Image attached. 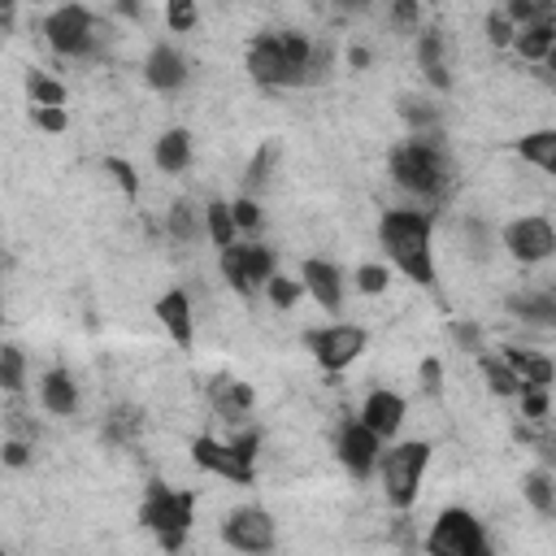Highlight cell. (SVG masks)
I'll list each match as a JSON object with an SVG mask.
<instances>
[{
	"label": "cell",
	"instance_id": "2",
	"mask_svg": "<svg viewBox=\"0 0 556 556\" xmlns=\"http://www.w3.org/2000/svg\"><path fill=\"white\" fill-rule=\"evenodd\" d=\"M387 169H391L395 187H404L413 195H426V200L447 195V182H452V161L439 148V135L434 130L408 135L404 143H395L387 152Z\"/></svg>",
	"mask_w": 556,
	"mask_h": 556
},
{
	"label": "cell",
	"instance_id": "6",
	"mask_svg": "<svg viewBox=\"0 0 556 556\" xmlns=\"http://www.w3.org/2000/svg\"><path fill=\"white\" fill-rule=\"evenodd\" d=\"M304 343H308L313 361H317L326 374H343V369L365 352L369 334H365L361 326H352V321H334V326H317V330H308Z\"/></svg>",
	"mask_w": 556,
	"mask_h": 556
},
{
	"label": "cell",
	"instance_id": "15",
	"mask_svg": "<svg viewBox=\"0 0 556 556\" xmlns=\"http://www.w3.org/2000/svg\"><path fill=\"white\" fill-rule=\"evenodd\" d=\"M152 313H156V321L165 326V334H169L178 348H191V339H195V317H191V295H187L182 287H169L165 295H156Z\"/></svg>",
	"mask_w": 556,
	"mask_h": 556
},
{
	"label": "cell",
	"instance_id": "17",
	"mask_svg": "<svg viewBox=\"0 0 556 556\" xmlns=\"http://www.w3.org/2000/svg\"><path fill=\"white\" fill-rule=\"evenodd\" d=\"M361 421L387 443V439H395L400 426H404V400H400L395 391H369L365 404H361Z\"/></svg>",
	"mask_w": 556,
	"mask_h": 556
},
{
	"label": "cell",
	"instance_id": "45",
	"mask_svg": "<svg viewBox=\"0 0 556 556\" xmlns=\"http://www.w3.org/2000/svg\"><path fill=\"white\" fill-rule=\"evenodd\" d=\"M330 74V43H313L308 52V83H321Z\"/></svg>",
	"mask_w": 556,
	"mask_h": 556
},
{
	"label": "cell",
	"instance_id": "34",
	"mask_svg": "<svg viewBox=\"0 0 556 556\" xmlns=\"http://www.w3.org/2000/svg\"><path fill=\"white\" fill-rule=\"evenodd\" d=\"M130 434H139V413H135L130 404H122V408H113V417L104 421V439H113V443H126Z\"/></svg>",
	"mask_w": 556,
	"mask_h": 556
},
{
	"label": "cell",
	"instance_id": "21",
	"mask_svg": "<svg viewBox=\"0 0 556 556\" xmlns=\"http://www.w3.org/2000/svg\"><path fill=\"white\" fill-rule=\"evenodd\" d=\"M417 65L426 70L430 87H439V91L452 87V74H447V61H443V35L439 30H421L417 35Z\"/></svg>",
	"mask_w": 556,
	"mask_h": 556
},
{
	"label": "cell",
	"instance_id": "42",
	"mask_svg": "<svg viewBox=\"0 0 556 556\" xmlns=\"http://www.w3.org/2000/svg\"><path fill=\"white\" fill-rule=\"evenodd\" d=\"M517 395H521V413L526 417H534V421L547 417V387H521Z\"/></svg>",
	"mask_w": 556,
	"mask_h": 556
},
{
	"label": "cell",
	"instance_id": "39",
	"mask_svg": "<svg viewBox=\"0 0 556 556\" xmlns=\"http://www.w3.org/2000/svg\"><path fill=\"white\" fill-rule=\"evenodd\" d=\"M169 235H174L178 243L195 239V208H191V204H182V200H178V204L169 208Z\"/></svg>",
	"mask_w": 556,
	"mask_h": 556
},
{
	"label": "cell",
	"instance_id": "48",
	"mask_svg": "<svg viewBox=\"0 0 556 556\" xmlns=\"http://www.w3.org/2000/svg\"><path fill=\"white\" fill-rule=\"evenodd\" d=\"M0 460H4V465H13V469H22V465L30 460V447H26L22 439H9V443L0 447Z\"/></svg>",
	"mask_w": 556,
	"mask_h": 556
},
{
	"label": "cell",
	"instance_id": "9",
	"mask_svg": "<svg viewBox=\"0 0 556 556\" xmlns=\"http://www.w3.org/2000/svg\"><path fill=\"white\" fill-rule=\"evenodd\" d=\"M222 539H226V547H235V552H269L274 543H278V530H274V517L265 513V508H235V513H226V521H222Z\"/></svg>",
	"mask_w": 556,
	"mask_h": 556
},
{
	"label": "cell",
	"instance_id": "7",
	"mask_svg": "<svg viewBox=\"0 0 556 556\" xmlns=\"http://www.w3.org/2000/svg\"><path fill=\"white\" fill-rule=\"evenodd\" d=\"M43 35H48L52 52H61V56H87L96 48V22H91V13L83 4L52 9L48 22H43Z\"/></svg>",
	"mask_w": 556,
	"mask_h": 556
},
{
	"label": "cell",
	"instance_id": "27",
	"mask_svg": "<svg viewBox=\"0 0 556 556\" xmlns=\"http://www.w3.org/2000/svg\"><path fill=\"white\" fill-rule=\"evenodd\" d=\"M204 230H208V239H213V248L222 252V248H230L235 239H239V230H235V217H230V204L226 200H213L208 204V213H204Z\"/></svg>",
	"mask_w": 556,
	"mask_h": 556
},
{
	"label": "cell",
	"instance_id": "44",
	"mask_svg": "<svg viewBox=\"0 0 556 556\" xmlns=\"http://www.w3.org/2000/svg\"><path fill=\"white\" fill-rule=\"evenodd\" d=\"M391 17H395V26L417 30V22H421V4H417V0H391Z\"/></svg>",
	"mask_w": 556,
	"mask_h": 556
},
{
	"label": "cell",
	"instance_id": "46",
	"mask_svg": "<svg viewBox=\"0 0 556 556\" xmlns=\"http://www.w3.org/2000/svg\"><path fill=\"white\" fill-rule=\"evenodd\" d=\"M452 339L465 348V352H482V330L473 321H452Z\"/></svg>",
	"mask_w": 556,
	"mask_h": 556
},
{
	"label": "cell",
	"instance_id": "8",
	"mask_svg": "<svg viewBox=\"0 0 556 556\" xmlns=\"http://www.w3.org/2000/svg\"><path fill=\"white\" fill-rule=\"evenodd\" d=\"M222 274L239 295H252L274 274V252L261 243H230L222 248Z\"/></svg>",
	"mask_w": 556,
	"mask_h": 556
},
{
	"label": "cell",
	"instance_id": "51",
	"mask_svg": "<svg viewBox=\"0 0 556 556\" xmlns=\"http://www.w3.org/2000/svg\"><path fill=\"white\" fill-rule=\"evenodd\" d=\"M330 4H334V9H352V13H356V9H365L369 0H330Z\"/></svg>",
	"mask_w": 556,
	"mask_h": 556
},
{
	"label": "cell",
	"instance_id": "31",
	"mask_svg": "<svg viewBox=\"0 0 556 556\" xmlns=\"http://www.w3.org/2000/svg\"><path fill=\"white\" fill-rule=\"evenodd\" d=\"M400 117L413 126V135H426V130H434V126H439V109H434V104H426V100H413V96H404V100H400Z\"/></svg>",
	"mask_w": 556,
	"mask_h": 556
},
{
	"label": "cell",
	"instance_id": "52",
	"mask_svg": "<svg viewBox=\"0 0 556 556\" xmlns=\"http://www.w3.org/2000/svg\"><path fill=\"white\" fill-rule=\"evenodd\" d=\"M122 13L126 17H139V0H122Z\"/></svg>",
	"mask_w": 556,
	"mask_h": 556
},
{
	"label": "cell",
	"instance_id": "4",
	"mask_svg": "<svg viewBox=\"0 0 556 556\" xmlns=\"http://www.w3.org/2000/svg\"><path fill=\"white\" fill-rule=\"evenodd\" d=\"M430 443L426 439H408V443H395V447H382L378 452V469H382V491L391 500V508H413L417 504V491H421V478H426V465H430Z\"/></svg>",
	"mask_w": 556,
	"mask_h": 556
},
{
	"label": "cell",
	"instance_id": "25",
	"mask_svg": "<svg viewBox=\"0 0 556 556\" xmlns=\"http://www.w3.org/2000/svg\"><path fill=\"white\" fill-rule=\"evenodd\" d=\"M508 308L526 321H539V326H552L556 321V300L547 291H521V295H508Z\"/></svg>",
	"mask_w": 556,
	"mask_h": 556
},
{
	"label": "cell",
	"instance_id": "14",
	"mask_svg": "<svg viewBox=\"0 0 556 556\" xmlns=\"http://www.w3.org/2000/svg\"><path fill=\"white\" fill-rule=\"evenodd\" d=\"M300 287L326 308V313H339L343 308V269L321 261V256H308L300 265Z\"/></svg>",
	"mask_w": 556,
	"mask_h": 556
},
{
	"label": "cell",
	"instance_id": "23",
	"mask_svg": "<svg viewBox=\"0 0 556 556\" xmlns=\"http://www.w3.org/2000/svg\"><path fill=\"white\" fill-rule=\"evenodd\" d=\"M278 43H282V56H287V70H291V83L304 87L308 83V52H313V39L300 35V30H278Z\"/></svg>",
	"mask_w": 556,
	"mask_h": 556
},
{
	"label": "cell",
	"instance_id": "29",
	"mask_svg": "<svg viewBox=\"0 0 556 556\" xmlns=\"http://www.w3.org/2000/svg\"><path fill=\"white\" fill-rule=\"evenodd\" d=\"M0 387L4 391H22L26 387V356L13 343H0Z\"/></svg>",
	"mask_w": 556,
	"mask_h": 556
},
{
	"label": "cell",
	"instance_id": "20",
	"mask_svg": "<svg viewBox=\"0 0 556 556\" xmlns=\"http://www.w3.org/2000/svg\"><path fill=\"white\" fill-rule=\"evenodd\" d=\"M556 43V22H526L513 30V48L521 52V61H547Z\"/></svg>",
	"mask_w": 556,
	"mask_h": 556
},
{
	"label": "cell",
	"instance_id": "33",
	"mask_svg": "<svg viewBox=\"0 0 556 556\" xmlns=\"http://www.w3.org/2000/svg\"><path fill=\"white\" fill-rule=\"evenodd\" d=\"M104 174H113V182L122 187L126 200H139V169L126 156H104Z\"/></svg>",
	"mask_w": 556,
	"mask_h": 556
},
{
	"label": "cell",
	"instance_id": "40",
	"mask_svg": "<svg viewBox=\"0 0 556 556\" xmlns=\"http://www.w3.org/2000/svg\"><path fill=\"white\" fill-rule=\"evenodd\" d=\"M230 217H235V230H256V226H261V208H256L252 195L230 200Z\"/></svg>",
	"mask_w": 556,
	"mask_h": 556
},
{
	"label": "cell",
	"instance_id": "37",
	"mask_svg": "<svg viewBox=\"0 0 556 556\" xmlns=\"http://www.w3.org/2000/svg\"><path fill=\"white\" fill-rule=\"evenodd\" d=\"M165 22H169V30H174V35L191 30V26L200 22V13H195V0H165Z\"/></svg>",
	"mask_w": 556,
	"mask_h": 556
},
{
	"label": "cell",
	"instance_id": "12",
	"mask_svg": "<svg viewBox=\"0 0 556 556\" xmlns=\"http://www.w3.org/2000/svg\"><path fill=\"white\" fill-rule=\"evenodd\" d=\"M191 460H195L200 469H208V473L226 478V482H239V486H248V482H252V460H243L230 443H222V439H213V434L191 439Z\"/></svg>",
	"mask_w": 556,
	"mask_h": 556
},
{
	"label": "cell",
	"instance_id": "53",
	"mask_svg": "<svg viewBox=\"0 0 556 556\" xmlns=\"http://www.w3.org/2000/svg\"><path fill=\"white\" fill-rule=\"evenodd\" d=\"M13 4H17V0H0V13H9V9H13Z\"/></svg>",
	"mask_w": 556,
	"mask_h": 556
},
{
	"label": "cell",
	"instance_id": "26",
	"mask_svg": "<svg viewBox=\"0 0 556 556\" xmlns=\"http://www.w3.org/2000/svg\"><path fill=\"white\" fill-rule=\"evenodd\" d=\"M478 365H482V378H486V387L495 395H517L521 391V378H517V369L504 356H482L478 352Z\"/></svg>",
	"mask_w": 556,
	"mask_h": 556
},
{
	"label": "cell",
	"instance_id": "35",
	"mask_svg": "<svg viewBox=\"0 0 556 556\" xmlns=\"http://www.w3.org/2000/svg\"><path fill=\"white\" fill-rule=\"evenodd\" d=\"M300 291H304V287H300L295 278H282V274H269V278H265V295H269L274 308H291V304L300 300Z\"/></svg>",
	"mask_w": 556,
	"mask_h": 556
},
{
	"label": "cell",
	"instance_id": "16",
	"mask_svg": "<svg viewBox=\"0 0 556 556\" xmlns=\"http://www.w3.org/2000/svg\"><path fill=\"white\" fill-rule=\"evenodd\" d=\"M143 78H148L152 91L174 96V91L187 83V56H182L174 43H156V48L148 52V61H143Z\"/></svg>",
	"mask_w": 556,
	"mask_h": 556
},
{
	"label": "cell",
	"instance_id": "13",
	"mask_svg": "<svg viewBox=\"0 0 556 556\" xmlns=\"http://www.w3.org/2000/svg\"><path fill=\"white\" fill-rule=\"evenodd\" d=\"M248 74L261 87H295L291 70H287V56H282V43H278V30H265L248 43Z\"/></svg>",
	"mask_w": 556,
	"mask_h": 556
},
{
	"label": "cell",
	"instance_id": "38",
	"mask_svg": "<svg viewBox=\"0 0 556 556\" xmlns=\"http://www.w3.org/2000/svg\"><path fill=\"white\" fill-rule=\"evenodd\" d=\"M278 156H282V152H278V143H265V148L252 156V165H248V178H243V182H248V187H261V182L269 178V169L278 165Z\"/></svg>",
	"mask_w": 556,
	"mask_h": 556
},
{
	"label": "cell",
	"instance_id": "47",
	"mask_svg": "<svg viewBox=\"0 0 556 556\" xmlns=\"http://www.w3.org/2000/svg\"><path fill=\"white\" fill-rule=\"evenodd\" d=\"M421 391H426V395H443V365H439L434 356L421 361Z\"/></svg>",
	"mask_w": 556,
	"mask_h": 556
},
{
	"label": "cell",
	"instance_id": "50",
	"mask_svg": "<svg viewBox=\"0 0 556 556\" xmlns=\"http://www.w3.org/2000/svg\"><path fill=\"white\" fill-rule=\"evenodd\" d=\"M348 61H352L356 70H365V65H369V52H365V48H352V52H348Z\"/></svg>",
	"mask_w": 556,
	"mask_h": 556
},
{
	"label": "cell",
	"instance_id": "41",
	"mask_svg": "<svg viewBox=\"0 0 556 556\" xmlns=\"http://www.w3.org/2000/svg\"><path fill=\"white\" fill-rule=\"evenodd\" d=\"M387 282H391L387 265H361V269H356V287H361L365 295H382V291H387Z\"/></svg>",
	"mask_w": 556,
	"mask_h": 556
},
{
	"label": "cell",
	"instance_id": "22",
	"mask_svg": "<svg viewBox=\"0 0 556 556\" xmlns=\"http://www.w3.org/2000/svg\"><path fill=\"white\" fill-rule=\"evenodd\" d=\"M517 152L521 161L539 165L543 174H556V130H530L517 139Z\"/></svg>",
	"mask_w": 556,
	"mask_h": 556
},
{
	"label": "cell",
	"instance_id": "19",
	"mask_svg": "<svg viewBox=\"0 0 556 556\" xmlns=\"http://www.w3.org/2000/svg\"><path fill=\"white\" fill-rule=\"evenodd\" d=\"M152 161H156V169H161V174H182V169L191 165V130L169 126V130L156 139Z\"/></svg>",
	"mask_w": 556,
	"mask_h": 556
},
{
	"label": "cell",
	"instance_id": "32",
	"mask_svg": "<svg viewBox=\"0 0 556 556\" xmlns=\"http://www.w3.org/2000/svg\"><path fill=\"white\" fill-rule=\"evenodd\" d=\"M26 91H30L35 104H65V87L56 78H48L43 70H30L26 74Z\"/></svg>",
	"mask_w": 556,
	"mask_h": 556
},
{
	"label": "cell",
	"instance_id": "10",
	"mask_svg": "<svg viewBox=\"0 0 556 556\" xmlns=\"http://www.w3.org/2000/svg\"><path fill=\"white\" fill-rule=\"evenodd\" d=\"M504 248H508L513 261L539 265L556 252V230H552L547 217H517V222L504 226Z\"/></svg>",
	"mask_w": 556,
	"mask_h": 556
},
{
	"label": "cell",
	"instance_id": "24",
	"mask_svg": "<svg viewBox=\"0 0 556 556\" xmlns=\"http://www.w3.org/2000/svg\"><path fill=\"white\" fill-rule=\"evenodd\" d=\"M213 404H217V413H222L226 421H239V417L248 413V404H252V391H248L243 382L213 378Z\"/></svg>",
	"mask_w": 556,
	"mask_h": 556
},
{
	"label": "cell",
	"instance_id": "1",
	"mask_svg": "<svg viewBox=\"0 0 556 556\" xmlns=\"http://www.w3.org/2000/svg\"><path fill=\"white\" fill-rule=\"evenodd\" d=\"M430 235L434 222L421 208H387L378 222V239L387 248V256L395 261V269L404 278H413L417 287H434V252H430Z\"/></svg>",
	"mask_w": 556,
	"mask_h": 556
},
{
	"label": "cell",
	"instance_id": "3",
	"mask_svg": "<svg viewBox=\"0 0 556 556\" xmlns=\"http://www.w3.org/2000/svg\"><path fill=\"white\" fill-rule=\"evenodd\" d=\"M139 521L161 539L165 552H178L187 543L191 521H195V495L191 491H174L165 482H148V495L139 504Z\"/></svg>",
	"mask_w": 556,
	"mask_h": 556
},
{
	"label": "cell",
	"instance_id": "11",
	"mask_svg": "<svg viewBox=\"0 0 556 556\" xmlns=\"http://www.w3.org/2000/svg\"><path fill=\"white\" fill-rule=\"evenodd\" d=\"M334 452H339V465L348 469V473H356V478H369L374 469H378V452H382V439L356 417V421H348L343 430H339V439H334Z\"/></svg>",
	"mask_w": 556,
	"mask_h": 556
},
{
	"label": "cell",
	"instance_id": "5",
	"mask_svg": "<svg viewBox=\"0 0 556 556\" xmlns=\"http://www.w3.org/2000/svg\"><path fill=\"white\" fill-rule=\"evenodd\" d=\"M426 552L430 556H486L491 543H486L482 521L469 508H443L426 539Z\"/></svg>",
	"mask_w": 556,
	"mask_h": 556
},
{
	"label": "cell",
	"instance_id": "28",
	"mask_svg": "<svg viewBox=\"0 0 556 556\" xmlns=\"http://www.w3.org/2000/svg\"><path fill=\"white\" fill-rule=\"evenodd\" d=\"M521 491H526V500H530L534 513H543V517L556 513V486H552V473L547 469H530L526 482H521Z\"/></svg>",
	"mask_w": 556,
	"mask_h": 556
},
{
	"label": "cell",
	"instance_id": "36",
	"mask_svg": "<svg viewBox=\"0 0 556 556\" xmlns=\"http://www.w3.org/2000/svg\"><path fill=\"white\" fill-rule=\"evenodd\" d=\"M30 122L39 130H48V135H61L70 126V113H65V104H35L30 109Z\"/></svg>",
	"mask_w": 556,
	"mask_h": 556
},
{
	"label": "cell",
	"instance_id": "30",
	"mask_svg": "<svg viewBox=\"0 0 556 556\" xmlns=\"http://www.w3.org/2000/svg\"><path fill=\"white\" fill-rule=\"evenodd\" d=\"M513 26H526V22H552V0H504L500 9Z\"/></svg>",
	"mask_w": 556,
	"mask_h": 556
},
{
	"label": "cell",
	"instance_id": "43",
	"mask_svg": "<svg viewBox=\"0 0 556 556\" xmlns=\"http://www.w3.org/2000/svg\"><path fill=\"white\" fill-rule=\"evenodd\" d=\"M513 30H517V26H513L504 13H491V17H486V39H491L495 48H508V43H513Z\"/></svg>",
	"mask_w": 556,
	"mask_h": 556
},
{
	"label": "cell",
	"instance_id": "49",
	"mask_svg": "<svg viewBox=\"0 0 556 556\" xmlns=\"http://www.w3.org/2000/svg\"><path fill=\"white\" fill-rule=\"evenodd\" d=\"M256 443H261V434H256V430H248V434H235V439H230V447H235L243 460H256Z\"/></svg>",
	"mask_w": 556,
	"mask_h": 556
},
{
	"label": "cell",
	"instance_id": "18",
	"mask_svg": "<svg viewBox=\"0 0 556 556\" xmlns=\"http://www.w3.org/2000/svg\"><path fill=\"white\" fill-rule=\"evenodd\" d=\"M39 400H43L48 413L74 417V408H78V382L70 378V369H48L39 378Z\"/></svg>",
	"mask_w": 556,
	"mask_h": 556
}]
</instances>
